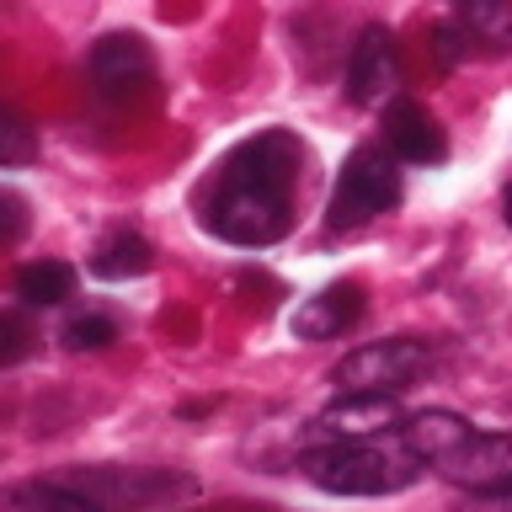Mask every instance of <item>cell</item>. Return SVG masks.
I'll return each mask as SVG.
<instances>
[{
    "label": "cell",
    "mask_w": 512,
    "mask_h": 512,
    "mask_svg": "<svg viewBox=\"0 0 512 512\" xmlns=\"http://www.w3.org/2000/svg\"><path fill=\"white\" fill-rule=\"evenodd\" d=\"M299 166H304V144L294 134H283V128H267V134L246 139L224 160L203 224L219 240L246 246V251H262L272 240H283L288 219H294Z\"/></svg>",
    "instance_id": "obj_1"
},
{
    "label": "cell",
    "mask_w": 512,
    "mask_h": 512,
    "mask_svg": "<svg viewBox=\"0 0 512 512\" xmlns=\"http://www.w3.org/2000/svg\"><path fill=\"white\" fill-rule=\"evenodd\" d=\"M400 422H406V416H400ZM400 422L390 432H374V438L304 454L310 486H320L326 496H395V491H406L411 480L427 470V459L406 443Z\"/></svg>",
    "instance_id": "obj_2"
},
{
    "label": "cell",
    "mask_w": 512,
    "mask_h": 512,
    "mask_svg": "<svg viewBox=\"0 0 512 512\" xmlns=\"http://www.w3.org/2000/svg\"><path fill=\"white\" fill-rule=\"evenodd\" d=\"M400 203V160L390 155V144H358L342 160V176L331 187V230H358V224L390 214Z\"/></svg>",
    "instance_id": "obj_3"
},
{
    "label": "cell",
    "mask_w": 512,
    "mask_h": 512,
    "mask_svg": "<svg viewBox=\"0 0 512 512\" xmlns=\"http://www.w3.org/2000/svg\"><path fill=\"white\" fill-rule=\"evenodd\" d=\"M432 368V347L416 336H390V342H368L358 352H347L336 363V390L342 395H395L411 379H422Z\"/></svg>",
    "instance_id": "obj_4"
},
{
    "label": "cell",
    "mask_w": 512,
    "mask_h": 512,
    "mask_svg": "<svg viewBox=\"0 0 512 512\" xmlns=\"http://www.w3.org/2000/svg\"><path fill=\"white\" fill-rule=\"evenodd\" d=\"M448 486L491 496V502H512V432H470L459 448L432 464Z\"/></svg>",
    "instance_id": "obj_5"
},
{
    "label": "cell",
    "mask_w": 512,
    "mask_h": 512,
    "mask_svg": "<svg viewBox=\"0 0 512 512\" xmlns=\"http://www.w3.org/2000/svg\"><path fill=\"white\" fill-rule=\"evenodd\" d=\"M395 422H400L395 395H342V400H331L320 416H310V427L299 432V448L315 454V448L358 443V438H374V432H390Z\"/></svg>",
    "instance_id": "obj_6"
},
{
    "label": "cell",
    "mask_w": 512,
    "mask_h": 512,
    "mask_svg": "<svg viewBox=\"0 0 512 512\" xmlns=\"http://www.w3.org/2000/svg\"><path fill=\"white\" fill-rule=\"evenodd\" d=\"M400 91V48H395V32L368 22L358 38H352V54H347V96L358 107H390Z\"/></svg>",
    "instance_id": "obj_7"
},
{
    "label": "cell",
    "mask_w": 512,
    "mask_h": 512,
    "mask_svg": "<svg viewBox=\"0 0 512 512\" xmlns=\"http://www.w3.org/2000/svg\"><path fill=\"white\" fill-rule=\"evenodd\" d=\"M384 144H390V155L406 160V166H443L448 160L443 123L432 118L422 102H406V96H395V102L384 107Z\"/></svg>",
    "instance_id": "obj_8"
},
{
    "label": "cell",
    "mask_w": 512,
    "mask_h": 512,
    "mask_svg": "<svg viewBox=\"0 0 512 512\" xmlns=\"http://www.w3.org/2000/svg\"><path fill=\"white\" fill-rule=\"evenodd\" d=\"M86 70L96 80V91L123 102L128 91H139L144 80L155 75V59H150V43H144L139 32H107V38L91 48Z\"/></svg>",
    "instance_id": "obj_9"
},
{
    "label": "cell",
    "mask_w": 512,
    "mask_h": 512,
    "mask_svg": "<svg viewBox=\"0 0 512 512\" xmlns=\"http://www.w3.org/2000/svg\"><path fill=\"white\" fill-rule=\"evenodd\" d=\"M358 320H363V288L358 283H326L320 294L299 299L294 336H304V342H331V336L352 331Z\"/></svg>",
    "instance_id": "obj_10"
},
{
    "label": "cell",
    "mask_w": 512,
    "mask_h": 512,
    "mask_svg": "<svg viewBox=\"0 0 512 512\" xmlns=\"http://www.w3.org/2000/svg\"><path fill=\"white\" fill-rule=\"evenodd\" d=\"M171 491H192L187 480H166L155 470H86L80 475V496H91L96 507H139L160 502Z\"/></svg>",
    "instance_id": "obj_11"
},
{
    "label": "cell",
    "mask_w": 512,
    "mask_h": 512,
    "mask_svg": "<svg viewBox=\"0 0 512 512\" xmlns=\"http://www.w3.org/2000/svg\"><path fill=\"white\" fill-rule=\"evenodd\" d=\"M454 22L480 54H512V0H459Z\"/></svg>",
    "instance_id": "obj_12"
},
{
    "label": "cell",
    "mask_w": 512,
    "mask_h": 512,
    "mask_svg": "<svg viewBox=\"0 0 512 512\" xmlns=\"http://www.w3.org/2000/svg\"><path fill=\"white\" fill-rule=\"evenodd\" d=\"M400 432H406V443H411L427 464H438L448 448H459L475 427L464 422V416H454V411H416V416H406V422H400Z\"/></svg>",
    "instance_id": "obj_13"
},
{
    "label": "cell",
    "mask_w": 512,
    "mask_h": 512,
    "mask_svg": "<svg viewBox=\"0 0 512 512\" xmlns=\"http://www.w3.org/2000/svg\"><path fill=\"white\" fill-rule=\"evenodd\" d=\"M0 512H107L75 486H43V480H16L0 486Z\"/></svg>",
    "instance_id": "obj_14"
},
{
    "label": "cell",
    "mask_w": 512,
    "mask_h": 512,
    "mask_svg": "<svg viewBox=\"0 0 512 512\" xmlns=\"http://www.w3.org/2000/svg\"><path fill=\"white\" fill-rule=\"evenodd\" d=\"M150 262H155L150 240L134 235V230H112L102 246L91 251V272H96V278H107V283L139 278V272H150Z\"/></svg>",
    "instance_id": "obj_15"
},
{
    "label": "cell",
    "mask_w": 512,
    "mask_h": 512,
    "mask_svg": "<svg viewBox=\"0 0 512 512\" xmlns=\"http://www.w3.org/2000/svg\"><path fill=\"white\" fill-rule=\"evenodd\" d=\"M16 294H22L32 310H48V304H64L75 294V267L70 262H54V256H43V262H27L16 272Z\"/></svg>",
    "instance_id": "obj_16"
},
{
    "label": "cell",
    "mask_w": 512,
    "mask_h": 512,
    "mask_svg": "<svg viewBox=\"0 0 512 512\" xmlns=\"http://www.w3.org/2000/svg\"><path fill=\"white\" fill-rule=\"evenodd\" d=\"M59 342L70 347V352H102L107 342H118V326H112L107 315H96V310H86V315H75V320H64V331H59Z\"/></svg>",
    "instance_id": "obj_17"
},
{
    "label": "cell",
    "mask_w": 512,
    "mask_h": 512,
    "mask_svg": "<svg viewBox=\"0 0 512 512\" xmlns=\"http://www.w3.org/2000/svg\"><path fill=\"white\" fill-rule=\"evenodd\" d=\"M27 160H38V139L11 107H0V166H27Z\"/></svg>",
    "instance_id": "obj_18"
},
{
    "label": "cell",
    "mask_w": 512,
    "mask_h": 512,
    "mask_svg": "<svg viewBox=\"0 0 512 512\" xmlns=\"http://www.w3.org/2000/svg\"><path fill=\"white\" fill-rule=\"evenodd\" d=\"M32 326L22 315H11V310H0V368H11V363H22L27 352H32Z\"/></svg>",
    "instance_id": "obj_19"
},
{
    "label": "cell",
    "mask_w": 512,
    "mask_h": 512,
    "mask_svg": "<svg viewBox=\"0 0 512 512\" xmlns=\"http://www.w3.org/2000/svg\"><path fill=\"white\" fill-rule=\"evenodd\" d=\"M432 59H438L443 70H454L459 59H470V38H464L459 22H438V27H432Z\"/></svg>",
    "instance_id": "obj_20"
},
{
    "label": "cell",
    "mask_w": 512,
    "mask_h": 512,
    "mask_svg": "<svg viewBox=\"0 0 512 512\" xmlns=\"http://www.w3.org/2000/svg\"><path fill=\"white\" fill-rule=\"evenodd\" d=\"M27 230V198L16 187H0V246H11Z\"/></svg>",
    "instance_id": "obj_21"
},
{
    "label": "cell",
    "mask_w": 512,
    "mask_h": 512,
    "mask_svg": "<svg viewBox=\"0 0 512 512\" xmlns=\"http://www.w3.org/2000/svg\"><path fill=\"white\" fill-rule=\"evenodd\" d=\"M502 219L512 224V187H507V198H502Z\"/></svg>",
    "instance_id": "obj_22"
}]
</instances>
